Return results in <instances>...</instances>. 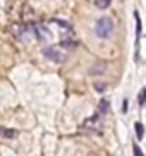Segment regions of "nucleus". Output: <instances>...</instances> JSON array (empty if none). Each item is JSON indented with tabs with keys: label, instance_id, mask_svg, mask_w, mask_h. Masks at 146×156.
<instances>
[{
	"label": "nucleus",
	"instance_id": "f257e3e1",
	"mask_svg": "<svg viewBox=\"0 0 146 156\" xmlns=\"http://www.w3.org/2000/svg\"><path fill=\"white\" fill-rule=\"evenodd\" d=\"M114 31V21L111 17H101L95 23V34L99 38H108Z\"/></svg>",
	"mask_w": 146,
	"mask_h": 156
},
{
	"label": "nucleus",
	"instance_id": "f03ea898",
	"mask_svg": "<svg viewBox=\"0 0 146 156\" xmlns=\"http://www.w3.org/2000/svg\"><path fill=\"white\" fill-rule=\"evenodd\" d=\"M82 129L88 133H101V122H99V116L95 115L92 118L87 119L82 123Z\"/></svg>",
	"mask_w": 146,
	"mask_h": 156
},
{
	"label": "nucleus",
	"instance_id": "7ed1b4c3",
	"mask_svg": "<svg viewBox=\"0 0 146 156\" xmlns=\"http://www.w3.org/2000/svg\"><path fill=\"white\" fill-rule=\"evenodd\" d=\"M44 55L50 60H53V61H61V55L58 53L57 50H54L53 47H48V48L44 50Z\"/></svg>",
	"mask_w": 146,
	"mask_h": 156
},
{
	"label": "nucleus",
	"instance_id": "20e7f679",
	"mask_svg": "<svg viewBox=\"0 0 146 156\" xmlns=\"http://www.w3.org/2000/svg\"><path fill=\"white\" fill-rule=\"evenodd\" d=\"M17 132L14 129H6V128H0V136H3V138H9V139H12V138H16Z\"/></svg>",
	"mask_w": 146,
	"mask_h": 156
},
{
	"label": "nucleus",
	"instance_id": "39448f33",
	"mask_svg": "<svg viewBox=\"0 0 146 156\" xmlns=\"http://www.w3.org/2000/svg\"><path fill=\"white\" fill-rule=\"evenodd\" d=\"M135 17H136V53L139 51V37H141V19H139V14L135 13Z\"/></svg>",
	"mask_w": 146,
	"mask_h": 156
},
{
	"label": "nucleus",
	"instance_id": "423d86ee",
	"mask_svg": "<svg viewBox=\"0 0 146 156\" xmlns=\"http://www.w3.org/2000/svg\"><path fill=\"white\" fill-rule=\"evenodd\" d=\"M98 111H99V114H106L109 111V102L106 99H101V102L98 105Z\"/></svg>",
	"mask_w": 146,
	"mask_h": 156
},
{
	"label": "nucleus",
	"instance_id": "0eeeda50",
	"mask_svg": "<svg viewBox=\"0 0 146 156\" xmlns=\"http://www.w3.org/2000/svg\"><path fill=\"white\" fill-rule=\"evenodd\" d=\"M135 131H136V136H138V139H142L143 138V133H145V128L141 122H136L135 123Z\"/></svg>",
	"mask_w": 146,
	"mask_h": 156
},
{
	"label": "nucleus",
	"instance_id": "6e6552de",
	"mask_svg": "<svg viewBox=\"0 0 146 156\" xmlns=\"http://www.w3.org/2000/svg\"><path fill=\"white\" fill-rule=\"evenodd\" d=\"M112 0H95V4H97L98 9H106L111 4Z\"/></svg>",
	"mask_w": 146,
	"mask_h": 156
},
{
	"label": "nucleus",
	"instance_id": "1a4fd4ad",
	"mask_svg": "<svg viewBox=\"0 0 146 156\" xmlns=\"http://www.w3.org/2000/svg\"><path fill=\"white\" fill-rule=\"evenodd\" d=\"M146 104V88H143L141 92H139V105L142 107Z\"/></svg>",
	"mask_w": 146,
	"mask_h": 156
},
{
	"label": "nucleus",
	"instance_id": "9d476101",
	"mask_svg": "<svg viewBox=\"0 0 146 156\" xmlns=\"http://www.w3.org/2000/svg\"><path fill=\"white\" fill-rule=\"evenodd\" d=\"M134 152H135V155L136 156H143V152L138 148V145H134Z\"/></svg>",
	"mask_w": 146,
	"mask_h": 156
},
{
	"label": "nucleus",
	"instance_id": "9b49d317",
	"mask_svg": "<svg viewBox=\"0 0 146 156\" xmlns=\"http://www.w3.org/2000/svg\"><path fill=\"white\" fill-rule=\"evenodd\" d=\"M126 107H128V101H123V112H126Z\"/></svg>",
	"mask_w": 146,
	"mask_h": 156
}]
</instances>
